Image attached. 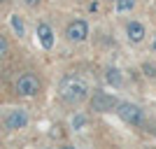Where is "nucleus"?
Segmentation results:
<instances>
[{"mask_svg":"<svg viewBox=\"0 0 156 149\" xmlns=\"http://www.w3.org/2000/svg\"><path fill=\"white\" fill-rule=\"evenodd\" d=\"M91 93L89 84H86L84 79L79 77H65L58 86V96L63 103H70V105H77V103H84L86 96Z\"/></svg>","mask_w":156,"mask_h":149,"instance_id":"f257e3e1","label":"nucleus"},{"mask_svg":"<svg viewBox=\"0 0 156 149\" xmlns=\"http://www.w3.org/2000/svg\"><path fill=\"white\" fill-rule=\"evenodd\" d=\"M40 91H42V82H40L35 75H30V72H26V75H21L19 79H16V93L23 98H33L37 96Z\"/></svg>","mask_w":156,"mask_h":149,"instance_id":"f03ea898","label":"nucleus"},{"mask_svg":"<svg viewBox=\"0 0 156 149\" xmlns=\"http://www.w3.org/2000/svg\"><path fill=\"white\" fill-rule=\"evenodd\" d=\"M117 114L121 117V121L133 123V126H140L144 119L142 107H137L135 103H117Z\"/></svg>","mask_w":156,"mask_h":149,"instance_id":"7ed1b4c3","label":"nucleus"},{"mask_svg":"<svg viewBox=\"0 0 156 149\" xmlns=\"http://www.w3.org/2000/svg\"><path fill=\"white\" fill-rule=\"evenodd\" d=\"M91 110L96 112H112L117 110V98L110 96V93H105V91H96L91 98Z\"/></svg>","mask_w":156,"mask_h":149,"instance_id":"20e7f679","label":"nucleus"},{"mask_svg":"<svg viewBox=\"0 0 156 149\" xmlns=\"http://www.w3.org/2000/svg\"><path fill=\"white\" fill-rule=\"evenodd\" d=\"M86 35H89V23L82 19H75L68 23V28H65V37L70 40V42H84Z\"/></svg>","mask_w":156,"mask_h":149,"instance_id":"39448f33","label":"nucleus"},{"mask_svg":"<svg viewBox=\"0 0 156 149\" xmlns=\"http://www.w3.org/2000/svg\"><path fill=\"white\" fill-rule=\"evenodd\" d=\"M28 126V112L26 110H14L9 117L5 119V128L7 130H19Z\"/></svg>","mask_w":156,"mask_h":149,"instance_id":"423d86ee","label":"nucleus"},{"mask_svg":"<svg viewBox=\"0 0 156 149\" xmlns=\"http://www.w3.org/2000/svg\"><path fill=\"white\" fill-rule=\"evenodd\" d=\"M126 35H128V40L133 42V44H140V42L144 40V26L140 23V21H128Z\"/></svg>","mask_w":156,"mask_h":149,"instance_id":"0eeeda50","label":"nucleus"},{"mask_svg":"<svg viewBox=\"0 0 156 149\" xmlns=\"http://www.w3.org/2000/svg\"><path fill=\"white\" fill-rule=\"evenodd\" d=\"M37 40L44 49H51L54 47V30H51L49 23H40L37 26Z\"/></svg>","mask_w":156,"mask_h":149,"instance_id":"6e6552de","label":"nucleus"},{"mask_svg":"<svg viewBox=\"0 0 156 149\" xmlns=\"http://www.w3.org/2000/svg\"><path fill=\"white\" fill-rule=\"evenodd\" d=\"M105 77H107V82H110L112 86H121V82H124V77H121V72H119L117 68H107Z\"/></svg>","mask_w":156,"mask_h":149,"instance_id":"1a4fd4ad","label":"nucleus"},{"mask_svg":"<svg viewBox=\"0 0 156 149\" xmlns=\"http://www.w3.org/2000/svg\"><path fill=\"white\" fill-rule=\"evenodd\" d=\"M9 23H12L14 33H16L19 37H23V35H26V26H23V21H21V16H16V14H12V19H9Z\"/></svg>","mask_w":156,"mask_h":149,"instance_id":"9d476101","label":"nucleus"},{"mask_svg":"<svg viewBox=\"0 0 156 149\" xmlns=\"http://www.w3.org/2000/svg\"><path fill=\"white\" fill-rule=\"evenodd\" d=\"M114 5H117V12H130L135 7V0H117Z\"/></svg>","mask_w":156,"mask_h":149,"instance_id":"9b49d317","label":"nucleus"},{"mask_svg":"<svg viewBox=\"0 0 156 149\" xmlns=\"http://www.w3.org/2000/svg\"><path fill=\"white\" fill-rule=\"evenodd\" d=\"M84 123H89L86 114H77V117L72 119V128H75V130H82V128H84Z\"/></svg>","mask_w":156,"mask_h":149,"instance_id":"f8f14e48","label":"nucleus"},{"mask_svg":"<svg viewBox=\"0 0 156 149\" xmlns=\"http://www.w3.org/2000/svg\"><path fill=\"white\" fill-rule=\"evenodd\" d=\"M7 49H9V47H7V40L2 37V35H0V59H5V54H7Z\"/></svg>","mask_w":156,"mask_h":149,"instance_id":"ddd939ff","label":"nucleus"},{"mask_svg":"<svg viewBox=\"0 0 156 149\" xmlns=\"http://www.w3.org/2000/svg\"><path fill=\"white\" fill-rule=\"evenodd\" d=\"M142 70L147 72V77H156V68H154V65H149V63H144V65H142Z\"/></svg>","mask_w":156,"mask_h":149,"instance_id":"4468645a","label":"nucleus"},{"mask_svg":"<svg viewBox=\"0 0 156 149\" xmlns=\"http://www.w3.org/2000/svg\"><path fill=\"white\" fill-rule=\"evenodd\" d=\"M23 2H26V5H30V7H33V5H37L40 0H23Z\"/></svg>","mask_w":156,"mask_h":149,"instance_id":"2eb2a0df","label":"nucleus"},{"mask_svg":"<svg viewBox=\"0 0 156 149\" xmlns=\"http://www.w3.org/2000/svg\"><path fill=\"white\" fill-rule=\"evenodd\" d=\"M154 51H156V37H154Z\"/></svg>","mask_w":156,"mask_h":149,"instance_id":"dca6fc26","label":"nucleus"},{"mask_svg":"<svg viewBox=\"0 0 156 149\" xmlns=\"http://www.w3.org/2000/svg\"><path fill=\"white\" fill-rule=\"evenodd\" d=\"M112 2H117V0H112Z\"/></svg>","mask_w":156,"mask_h":149,"instance_id":"f3484780","label":"nucleus"},{"mask_svg":"<svg viewBox=\"0 0 156 149\" xmlns=\"http://www.w3.org/2000/svg\"><path fill=\"white\" fill-rule=\"evenodd\" d=\"M0 2H2V0H0Z\"/></svg>","mask_w":156,"mask_h":149,"instance_id":"a211bd4d","label":"nucleus"}]
</instances>
